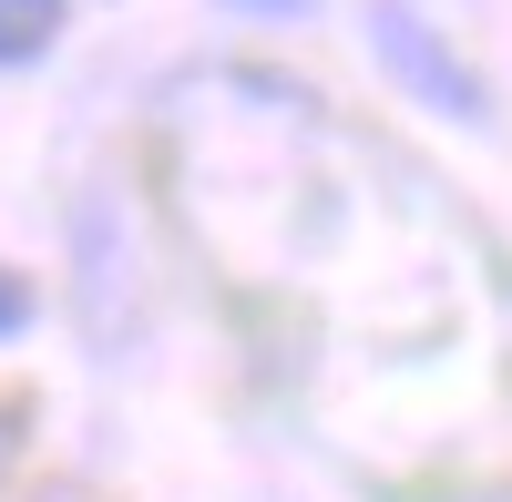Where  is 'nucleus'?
Returning <instances> with one entry per match:
<instances>
[{"mask_svg":"<svg viewBox=\"0 0 512 502\" xmlns=\"http://www.w3.org/2000/svg\"><path fill=\"white\" fill-rule=\"evenodd\" d=\"M246 11H297V0H246Z\"/></svg>","mask_w":512,"mask_h":502,"instance_id":"nucleus-4","label":"nucleus"},{"mask_svg":"<svg viewBox=\"0 0 512 502\" xmlns=\"http://www.w3.org/2000/svg\"><path fill=\"white\" fill-rule=\"evenodd\" d=\"M62 41V0H0V62H31Z\"/></svg>","mask_w":512,"mask_h":502,"instance_id":"nucleus-2","label":"nucleus"},{"mask_svg":"<svg viewBox=\"0 0 512 502\" xmlns=\"http://www.w3.org/2000/svg\"><path fill=\"white\" fill-rule=\"evenodd\" d=\"M21 318H31V298H21V287H11V277H0V339H11V328H21Z\"/></svg>","mask_w":512,"mask_h":502,"instance_id":"nucleus-3","label":"nucleus"},{"mask_svg":"<svg viewBox=\"0 0 512 502\" xmlns=\"http://www.w3.org/2000/svg\"><path fill=\"white\" fill-rule=\"evenodd\" d=\"M369 41H379V52H390L410 82H420V103H441V113H482L472 72H461V62L441 52V41H431V21H410L400 0H379V11H369Z\"/></svg>","mask_w":512,"mask_h":502,"instance_id":"nucleus-1","label":"nucleus"}]
</instances>
